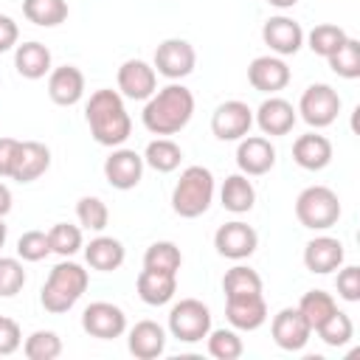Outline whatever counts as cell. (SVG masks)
<instances>
[{
  "label": "cell",
  "instance_id": "1",
  "mask_svg": "<svg viewBox=\"0 0 360 360\" xmlns=\"http://www.w3.org/2000/svg\"><path fill=\"white\" fill-rule=\"evenodd\" d=\"M191 115H194V93L186 84L172 82L146 98L141 121L152 135L166 138V135H177L180 129H186Z\"/></svg>",
  "mask_w": 360,
  "mask_h": 360
},
{
  "label": "cell",
  "instance_id": "2",
  "mask_svg": "<svg viewBox=\"0 0 360 360\" xmlns=\"http://www.w3.org/2000/svg\"><path fill=\"white\" fill-rule=\"evenodd\" d=\"M84 118L90 127V135L96 138V143L101 146H121L129 132H132V118L124 107V98L118 90L101 87L90 96L87 107H84Z\"/></svg>",
  "mask_w": 360,
  "mask_h": 360
},
{
  "label": "cell",
  "instance_id": "3",
  "mask_svg": "<svg viewBox=\"0 0 360 360\" xmlns=\"http://www.w3.org/2000/svg\"><path fill=\"white\" fill-rule=\"evenodd\" d=\"M87 284H90V276H87V270L82 264H76V262H59L51 270L48 281L42 284L39 301H42L45 312L62 315V312H68V309L76 307V301L84 295Z\"/></svg>",
  "mask_w": 360,
  "mask_h": 360
},
{
  "label": "cell",
  "instance_id": "4",
  "mask_svg": "<svg viewBox=\"0 0 360 360\" xmlns=\"http://www.w3.org/2000/svg\"><path fill=\"white\" fill-rule=\"evenodd\" d=\"M214 200V174L205 166H188L180 172V180L172 191V208L183 219H197L211 208Z\"/></svg>",
  "mask_w": 360,
  "mask_h": 360
},
{
  "label": "cell",
  "instance_id": "5",
  "mask_svg": "<svg viewBox=\"0 0 360 360\" xmlns=\"http://www.w3.org/2000/svg\"><path fill=\"white\" fill-rule=\"evenodd\" d=\"M295 217L309 231H326L340 219V200L329 186H307L295 197Z\"/></svg>",
  "mask_w": 360,
  "mask_h": 360
},
{
  "label": "cell",
  "instance_id": "6",
  "mask_svg": "<svg viewBox=\"0 0 360 360\" xmlns=\"http://www.w3.org/2000/svg\"><path fill=\"white\" fill-rule=\"evenodd\" d=\"M169 332L180 343H197L211 332V309L197 298H183L169 309Z\"/></svg>",
  "mask_w": 360,
  "mask_h": 360
},
{
  "label": "cell",
  "instance_id": "7",
  "mask_svg": "<svg viewBox=\"0 0 360 360\" xmlns=\"http://www.w3.org/2000/svg\"><path fill=\"white\" fill-rule=\"evenodd\" d=\"M295 112H301V118L309 127L323 129V127L335 124V118L340 112V96L332 84H309L301 93V101H298Z\"/></svg>",
  "mask_w": 360,
  "mask_h": 360
},
{
  "label": "cell",
  "instance_id": "8",
  "mask_svg": "<svg viewBox=\"0 0 360 360\" xmlns=\"http://www.w3.org/2000/svg\"><path fill=\"white\" fill-rule=\"evenodd\" d=\"M197 65V53H194V45L188 39H180V37H169L163 39L158 48H155V73L177 82V79H186Z\"/></svg>",
  "mask_w": 360,
  "mask_h": 360
},
{
  "label": "cell",
  "instance_id": "9",
  "mask_svg": "<svg viewBox=\"0 0 360 360\" xmlns=\"http://www.w3.org/2000/svg\"><path fill=\"white\" fill-rule=\"evenodd\" d=\"M82 329L90 338L112 340V338H121L127 332V315L121 307H115L110 301H93L82 312Z\"/></svg>",
  "mask_w": 360,
  "mask_h": 360
},
{
  "label": "cell",
  "instance_id": "10",
  "mask_svg": "<svg viewBox=\"0 0 360 360\" xmlns=\"http://www.w3.org/2000/svg\"><path fill=\"white\" fill-rule=\"evenodd\" d=\"M214 248H217L219 256L233 259V262H242V259L253 256V250L259 248V233L248 222L233 219V222H225V225L217 228Z\"/></svg>",
  "mask_w": 360,
  "mask_h": 360
},
{
  "label": "cell",
  "instance_id": "11",
  "mask_svg": "<svg viewBox=\"0 0 360 360\" xmlns=\"http://www.w3.org/2000/svg\"><path fill=\"white\" fill-rule=\"evenodd\" d=\"M250 127H253V110L239 98L222 101L211 115V132L219 141H239L250 132Z\"/></svg>",
  "mask_w": 360,
  "mask_h": 360
},
{
  "label": "cell",
  "instance_id": "12",
  "mask_svg": "<svg viewBox=\"0 0 360 360\" xmlns=\"http://www.w3.org/2000/svg\"><path fill=\"white\" fill-rule=\"evenodd\" d=\"M270 335L276 340L278 349L284 352H301L307 343H309V323L304 321V315L298 312V307H284L273 315V323H270Z\"/></svg>",
  "mask_w": 360,
  "mask_h": 360
},
{
  "label": "cell",
  "instance_id": "13",
  "mask_svg": "<svg viewBox=\"0 0 360 360\" xmlns=\"http://www.w3.org/2000/svg\"><path fill=\"white\" fill-rule=\"evenodd\" d=\"M143 166H146V163H143V155H138L135 149L118 146V149H112L110 158L104 160V177H107V183H110L112 188L129 191V188H135V186L141 183Z\"/></svg>",
  "mask_w": 360,
  "mask_h": 360
},
{
  "label": "cell",
  "instance_id": "14",
  "mask_svg": "<svg viewBox=\"0 0 360 360\" xmlns=\"http://www.w3.org/2000/svg\"><path fill=\"white\" fill-rule=\"evenodd\" d=\"M236 166L248 177L267 174L276 166V146L264 135H245L236 146Z\"/></svg>",
  "mask_w": 360,
  "mask_h": 360
},
{
  "label": "cell",
  "instance_id": "15",
  "mask_svg": "<svg viewBox=\"0 0 360 360\" xmlns=\"http://www.w3.org/2000/svg\"><path fill=\"white\" fill-rule=\"evenodd\" d=\"M262 39L264 45L276 53V56H292L301 51L304 45V28L301 22H295L292 17H270L264 25H262Z\"/></svg>",
  "mask_w": 360,
  "mask_h": 360
},
{
  "label": "cell",
  "instance_id": "16",
  "mask_svg": "<svg viewBox=\"0 0 360 360\" xmlns=\"http://www.w3.org/2000/svg\"><path fill=\"white\" fill-rule=\"evenodd\" d=\"M158 90V73L143 59H127L118 68V93L132 101H146Z\"/></svg>",
  "mask_w": 360,
  "mask_h": 360
},
{
  "label": "cell",
  "instance_id": "17",
  "mask_svg": "<svg viewBox=\"0 0 360 360\" xmlns=\"http://www.w3.org/2000/svg\"><path fill=\"white\" fill-rule=\"evenodd\" d=\"M290 68H287V62L281 59V56H256L250 65H248V82H250V87L253 90H259V93H278V90H284L287 84H290Z\"/></svg>",
  "mask_w": 360,
  "mask_h": 360
},
{
  "label": "cell",
  "instance_id": "18",
  "mask_svg": "<svg viewBox=\"0 0 360 360\" xmlns=\"http://www.w3.org/2000/svg\"><path fill=\"white\" fill-rule=\"evenodd\" d=\"M343 259H346L343 242L335 239V236H315L304 248V267L309 273H318V276H326V273L338 270L343 264Z\"/></svg>",
  "mask_w": 360,
  "mask_h": 360
},
{
  "label": "cell",
  "instance_id": "19",
  "mask_svg": "<svg viewBox=\"0 0 360 360\" xmlns=\"http://www.w3.org/2000/svg\"><path fill=\"white\" fill-rule=\"evenodd\" d=\"M48 96L59 107H73L84 96V73L76 65H62L48 73Z\"/></svg>",
  "mask_w": 360,
  "mask_h": 360
},
{
  "label": "cell",
  "instance_id": "20",
  "mask_svg": "<svg viewBox=\"0 0 360 360\" xmlns=\"http://www.w3.org/2000/svg\"><path fill=\"white\" fill-rule=\"evenodd\" d=\"M295 107L287 101V98H278V96H270L259 104L253 121L259 124V129L264 135H287L292 127H295Z\"/></svg>",
  "mask_w": 360,
  "mask_h": 360
},
{
  "label": "cell",
  "instance_id": "21",
  "mask_svg": "<svg viewBox=\"0 0 360 360\" xmlns=\"http://www.w3.org/2000/svg\"><path fill=\"white\" fill-rule=\"evenodd\" d=\"M48 166H51V149L45 143H39V141H20L11 180L34 183L37 177H42L48 172Z\"/></svg>",
  "mask_w": 360,
  "mask_h": 360
},
{
  "label": "cell",
  "instance_id": "22",
  "mask_svg": "<svg viewBox=\"0 0 360 360\" xmlns=\"http://www.w3.org/2000/svg\"><path fill=\"white\" fill-rule=\"evenodd\" d=\"M292 160L307 172H321L332 163V141L318 132L298 135L292 143Z\"/></svg>",
  "mask_w": 360,
  "mask_h": 360
},
{
  "label": "cell",
  "instance_id": "23",
  "mask_svg": "<svg viewBox=\"0 0 360 360\" xmlns=\"http://www.w3.org/2000/svg\"><path fill=\"white\" fill-rule=\"evenodd\" d=\"M225 315L233 329L253 332L267 321V304L262 295H245V298H225Z\"/></svg>",
  "mask_w": 360,
  "mask_h": 360
},
{
  "label": "cell",
  "instance_id": "24",
  "mask_svg": "<svg viewBox=\"0 0 360 360\" xmlns=\"http://www.w3.org/2000/svg\"><path fill=\"white\" fill-rule=\"evenodd\" d=\"M127 346H129V352H132L138 360H155V357H160L163 349H166V332H163V326L155 323V321H138V323L129 329Z\"/></svg>",
  "mask_w": 360,
  "mask_h": 360
},
{
  "label": "cell",
  "instance_id": "25",
  "mask_svg": "<svg viewBox=\"0 0 360 360\" xmlns=\"http://www.w3.org/2000/svg\"><path fill=\"white\" fill-rule=\"evenodd\" d=\"M135 290L141 295L143 304L149 307H163L174 298L177 292V276L172 273H158V270H141L138 273V281H135Z\"/></svg>",
  "mask_w": 360,
  "mask_h": 360
},
{
  "label": "cell",
  "instance_id": "26",
  "mask_svg": "<svg viewBox=\"0 0 360 360\" xmlns=\"http://www.w3.org/2000/svg\"><path fill=\"white\" fill-rule=\"evenodd\" d=\"M14 68H17V73L22 79H31V82L48 76L51 73V51H48V45H42L37 39L17 45L14 48Z\"/></svg>",
  "mask_w": 360,
  "mask_h": 360
},
{
  "label": "cell",
  "instance_id": "27",
  "mask_svg": "<svg viewBox=\"0 0 360 360\" xmlns=\"http://www.w3.org/2000/svg\"><path fill=\"white\" fill-rule=\"evenodd\" d=\"M84 259H87V264H90L93 270H98V273H112V270H118V267L124 264L127 250H124V245H121L118 239H112V236H96V239H90V245L84 248Z\"/></svg>",
  "mask_w": 360,
  "mask_h": 360
},
{
  "label": "cell",
  "instance_id": "28",
  "mask_svg": "<svg viewBox=\"0 0 360 360\" xmlns=\"http://www.w3.org/2000/svg\"><path fill=\"white\" fill-rule=\"evenodd\" d=\"M219 202L231 214H248L253 208V202H256V188L248 180V174L239 172V174L225 177V183L219 188Z\"/></svg>",
  "mask_w": 360,
  "mask_h": 360
},
{
  "label": "cell",
  "instance_id": "29",
  "mask_svg": "<svg viewBox=\"0 0 360 360\" xmlns=\"http://www.w3.org/2000/svg\"><path fill=\"white\" fill-rule=\"evenodd\" d=\"M22 14L28 22L39 28H56L68 20V3L65 0H22Z\"/></svg>",
  "mask_w": 360,
  "mask_h": 360
},
{
  "label": "cell",
  "instance_id": "30",
  "mask_svg": "<svg viewBox=\"0 0 360 360\" xmlns=\"http://www.w3.org/2000/svg\"><path fill=\"white\" fill-rule=\"evenodd\" d=\"M180 160H183V149H180L172 138H155V141L146 143L143 163L152 166L155 172L169 174V172H174V169L180 166Z\"/></svg>",
  "mask_w": 360,
  "mask_h": 360
},
{
  "label": "cell",
  "instance_id": "31",
  "mask_svg": "<svg viewBox=\"0 0 360 360\" xmlns=\"http://www.w3.org/2000/svg\"><path fill=\"white\" fill-rule=\"evenodd\" d=\"M225 298H245V295H262V276L253 267L236 264L222 276Z\"/></svg>",
  "mask_w": 360,
  "mask_h": 360
},
{
  "label": "cell",
  "instance_id": "32",
  "mask_svg": "<svg viewBox=\"0 0 360 360\" xmlns=\"http://www.w3.org/2000/svg\"><path fill=\"white\" fill-rule=\"evenodd\" d=\"M335 309H338V301H335L329 292H323V290H309V292H304L301 301H298V312L304 315V321L309 323L312 332H315Z\"/></svg>",
  "mask_w": 360,
  "mask_h": 360
},
{
  "label": "cell",
  "instance_id": "33",
  "mask_svg": "<svg viewBox=\"0 0 360 360\" xmlns=\"http://www.w3.org/2000/svg\"><path fill=\"white\" fill-rule=\"evenodd\" d=\"M183 264V253L174 242H152L143 253V267L146 270H158V273H172L177 276Z\"/></svg>",
  "mask_w": 360,
  "mask_h": 360
},
{
  "label": "cell",
  "instance_id": "34",
  "mask_svg": "<svg viewBox=\"0 0 360 360\" xmlns=\"http://www.w3.org/2000/svg\"><path fill=\"white\" fill-rule=\"evenodd\" d=\"M346 31L340 28V25H335V22H321V25H315L309 34H307V45H309V51L312 53H318V56H332L343 42H346Z\"/></svg>",
  "mask_w": 360,
  "mask_h": 360
},
{
  "label": "cell",
  "instance_id": "35",
  "mask_svg": "<svg viewBox=\"0 0 360 360\" xmlns=\"http://www.w3.org/2000/svg\"><path fill=\"white\" fill-rule=\"evenodd\" d=\"M22 352L28 360H56L62 354V338L51 329H37L25 338Z\"/></svg>",
  "mask_w": 360,
  "mask_h": 360
},
{
  "label": "cell",
  "instance_id": "36",
  "mask_svg": "<svg viewBox=\"0 0 360 360\" xmlns=\"http://www.w3.org/2000/svg\"><path fill=\"white\" fill-rule=\"evenodd\" d=\"M332 73H338L340 79H357L360 76V42L354 37H346V42L332 53L326 56Z\"/></svg>",
  "mask_w": 360,
  "mask_h": 360
},
{
  "label": "cell",
  "instance_id": "37",
  "mask_svg": "<svg viewBox=\"0 0 360 360\" xmlns=\"http://www.w3.org/2000/svg\"><path fill=\"white\" fill-rule=\"evenodd\" d=\"M315 332H318V338H321L326 346L338 349V346H346V343L354 338V323H352V318H349L346 312L335 309Z\"/></svg>",
  "mask_w": 360,
  "mask_h": 360
},
{
  "label": "cell",
  "instance_id": "38",
  "mask_svg": "<svg viewBox=\"0 0 360 360\" xmlns=\"http://www.w3.org/2000/svg\"><path fill=\"white\" fill-rule=\"evenodd\" d=\"M205 338H208V354L217 360H236L245 352V343L233 329H211Z\"/></svg>",
  "mask_w": 360,
  "mask_h": 360
},
{
  "label": "cell",
  "instance_id": "39",
  "mask_svg": "<svg viewBox=\"0 0 360 360\" xmlns=\"http://www.w3.org/2000/svg\"><path fill=\"white\" fill-rule=\"evenodd\" d=\"M48 242H51V253H59L62 259H68L82 248V228L70 222H56L48 231Z\"/></svg>",
  "mask_w": 360,
  "mask_h": 360
},
{
  "label": "cell",
  "instance_id": "40",
  "mask_svg": "<svg viewBox=\"0 0 360 360\" xmlns=\"http://www.w3.org/2000/svg\"><path fill=\"white\" fill-rule=\"evenodd\" d=\"M76 217H79V225L87 231H104L110 222L107 202L101 197H90V194L76 202Z\"/></svg>",
  "mask_w": 360,
  "mask_h": 360
},
{
  "label": "cell",
  "instance_id": "41",
  "mask_svg": "<svg viewBox=\"0 0 360 360\" xmlns=\"http://www.w3.org/2000/svg\"><path fill=\"white\" fill-rule=\"evenodd\" d=\"M25 287V270L20 259L0 256V298H14Z\"/></svg>",
  "mask_w": 360,
  "mask_h": 360
},
{
  "label": "cell",
  "instance_id": "42",
  "mask_svg": "<svg viewBox=\"0 0 360 360\" xmlns=\"http://www.w3.org/2000/svg\"><path fill=\"white\" fill-rule=\"evenodd\" d=\"M51 253V242L45 231H25L17 239V256L22 262H42Z\"/></svg>",
  "mask_w": 360,
  "mask_h": 360
},
{
  "label": "cell",
  "instance_id": "43",
  "mask_svg": "<svg viewBox=\"0 0 360 360\" xmlns=\"http://www.w3.org/2000/svg\"><path fill=\"white\" fill-rule=\"evenodd\" d=\"M338 295L343 301H360V267L357 264H340L338 267Z\"/></svg>",
  "mask_w": 360,
  "mask_h": 360
},
{
  "label": "cell",
  "instance_id": "44",
  "mask_svg": "<svg viewBox=\"0 0 360 360\" xmlns=\"http://www.w3.org/2000/svg\"><path fill=\"white\" fill-rule=\"evenodd\" d=\"M20 346H22V332H20V323H17L14 318L0 315V357L14 354Z\"/></svg>",
  "mask_w": 360,
  "mask_h": 360
},
{
  "label": "cell",
  "instance_id": "45",
  "mask_svg": "<svg viewBox=\"0 0 360 360\" xmlns=\"http://www.w3.org/2000/svg\"><path fill=\"white\" fill-rule=\"evenodd\" d=\"M20 141L17 138H0V177H11L14 160H17Z\"/></svg>",
  "mask_w": 360,
  "mask_h": 360
},
{
  "label": "cell",
  "instance_id": "46",
  "mask_svg": "<svg viewBox=\"0 0 360 360\" xmlns=\"http://www.w3.org/2000/svg\"><path fill=\"white\" fill-rule=\"evenodd\" d=\"M17 39H20V28H17V22H14L8 14H0V53L17 48Z\"/></svg>",
  "mask_w": 360,
  "mask_h": 360
},
{
  "label": "cell",
  "instance_id": "47",
  "mask_svg": "<svg viewBox=\"0 0 360 360\" xmlns=\"http://www.w3.org/2000/svg\"><path fill=\"white\" fill-rule=\"evenodd\" d=\"M8 211H11V188L0 180V219H3Z\"/></svg>",
  "mask_w": 360,
  "mask_h": 360
},
{
  "label": "cell",
  "instance_id": "48",
  "mask_svg": "<svg viewBox=\"0 0 360 360\" xmlns=\"http://www.w3.org/2000/svg\"><path fill=\"white\" fill-rule=\"evenodd\" d=\"M270 6H276V8H292L298 0H267Z\"/></svg>",
  "mask_w": 360,
  "mask_h": 360
},
{
  "label": "cell",
  "instance_id": "49",
  "mask_svg": "<svg viewBox=\"0 0 360 360\" xmlns=\"http://www.w3.org/2000/svg\"><path fill=\"white\" fill-rule=\"evenodd\" d=\"M6 236H8V228L3 225V219H0V248L6 245Z\"/></svg>",
  "mask_w": 360,
  "mask_h": 360
}]
</instances>
